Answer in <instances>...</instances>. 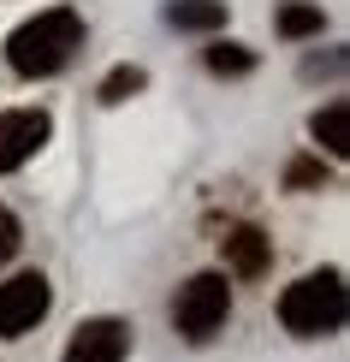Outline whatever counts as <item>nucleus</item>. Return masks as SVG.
Instances as JSON below:
<instances>
[{"mask_svg": "<svg viewBox=\"0 0 350 362\" xmlns=\"http://www.w3.org/2000/svg\"><path fill=\"white\" fill-rule=\"evenodd\" d=\"M125 356H131V321H119V315L83 321L59 351V362H125Z\"/></svg>", "mask_w": 350, "mask_h": 362, "instance_id": "6", "label": "nucleus"}, {"mask_svg": "<svg viewBox=\"0 0 350 362\" xmlns=\"http://www.w3.org/2000/svg\"><path fill=\"white\" fill-rule=\"evenodd\" d=\"M226 315H232V285H226V274H190L185 285H178V297H173V327H178L190 344H208V339L226 327Z\"/></svg>", "mask_w": 350, "mask_h": 362, "instance_id": "3", "label": "nucleus"}, {"mask_svg": "<svg viewBox=\"0 0 350 362\" xmlns=\"http://www.w3.org/2000/svg\"><path fill=\"white\" fill-rule=\"evenodd\" d=\"M220 255H226V274L232 279H262L267 262H273V238L262 226H232L220 238Z\"/></svg>", "mask_w": 350, "mask_h": 362, "instance_id": "7", "label": "nucleus"}, {"mask_svg": "<svg viewBox=\"0 0 350 362\" xmlns=\"http://www.w3.org/2000/svg\"><path fill=\"white\" fill-rule=\"evenodd\" d=\"M48 137H54V119L42 113V107H12V113H0V173H18L24 160H36Z\"/></svg>", "mask_w": 350, "mask_h": 362, "instance_id": "5", "label": "nucleus"}, {"mask_svg": "<svg viewBox=\"0 0 350 362\" xmlns=\"http://www.w3.org/2000/svg\"><path fill=\"white\" fill-rule=\"evenodd\" d=\"M279 327L291 339H327L344 327V274L321 267V274H303L297 285L279 291Z\"/></svg>", "mask_w": 350, "mask_h": 362, "instance_id": "2", "label": "nucleus"}, {"mask_svg": "<svg viewBox=\"0 0 350 362\" xmlns=\"http://www.w3.org/2000/svg\"><path fill=\"white\" fill-rule=\"evenodd\" d=\"M143 83H148V71H143V66H113L107 78H101V101H107V107H119V101H131Z\"/></svg>", "mask_w": 350, "mask_h": 362, "instance_id": "12", "label": "nucleus"}, {"mask_svg": "<svg viewBox=\"0 0 350 362\" xmlns=\"http://www.w3.org/2000/svg\"><path fill=\"white\" fill-rule=\"evenodd\" d=\"M48 303H54L48 274H12L0 285V339H24L30 327L48 315Z\"/></svg>", "mask_w": 350, "mask_h": 362, "instance_id": "4", "label": "nucleus"}, {"mask_svg": "<svg viewBox=\"0 0 350 362\" xmlns=\"http://www.w3.org/2000/svg\"><path fill=\"white\" fill-rule=\"evenodd\" d=\"M202 66L214 78H243V71H255V48H243V42H208Z\"/></svg>", "mask_w": 350, "mask_h": 362, "instance_id": "11", "label": "nucleus"}, {"mask_svg": "<svg viewBox=\"0 0 350 362\" xmlns=\"http://www.w3.org/2000/svg\"><path fill=\"white\" fill-rule=\"evenodd\" d=\"M78 48H83V18L71 6H48L6 36V66L18 78H54V71L71 66Z\"/></svg>", "mask_w": 350, "mask_h": 362, "instance_id": "1", "label": "nucleus"}, {"mask_svg": "<svg viewBox=\"0 0 350 362\" xmlns=\"http://www.w3.org/2000/svg\"><path fill=\"white\" fill-rule=\"evenodd\" d=\"M309 137H315V148H327L332 160H344L350 155V101H327V107L309 119Z\"/></svg>", "mask_w": 350, "mask_h": 362, "instance_id": "8", "label": "nucleus"}, {"mask_svg": "<svg viewBox=\"0 0 350 362\" xmlns=\"http://www.w3.org/2000/svg\"><path fill=\"white\" fill-rule=\"evenodd\" d=\"M18 244H24V226H18V214L12 208H0V267L18 255Z\"/></svg>", "mask_w": 350, "mask_h": 362, "instance_id": "13", "label": "nucleus"}, {"mask_svg": "<svg viewBox=\"0 0 350 362\" xmlns=\"http://www.w3.org/2000/svg\"><path fill=\"white\" fill-rule=\"evenodd\" d=\"M321 160H291V173H285V185H291V190H309V185H321Z\"/></svg>", "mask_w": 350, "mask_h": 362, "instance_id": "14", "label": "nucleus"}, {"mask_svg": "<svg viewBox=\"0 0 350 362\" xmlns=\"http://www.w3.org/2000/svg\"><path fill=\"white\" fill-rule=\"evenodd\" d=\"M273 30H279L285 42H303V36H321L327 18H321V6H309V0H285V6L273 12Z\"/></svg>", "mask_w": 350, "mask_h": 362, "instance_id": "10", "label": "nucleus"}, {"mask_svg": "<svg viewBox=\"0 0 350 362\" xmlns=\"http://www.w3.org/2000/svg\"><path fill=\"white\" fill-rule=\"evenodd\" d=\"M166 24L190 36H214L226 24V0H166Z\"/></svg>", "mask_w": 350, "mask_h": 362, "instance_id": "9", "label": "nucleus"}]
</instances>
